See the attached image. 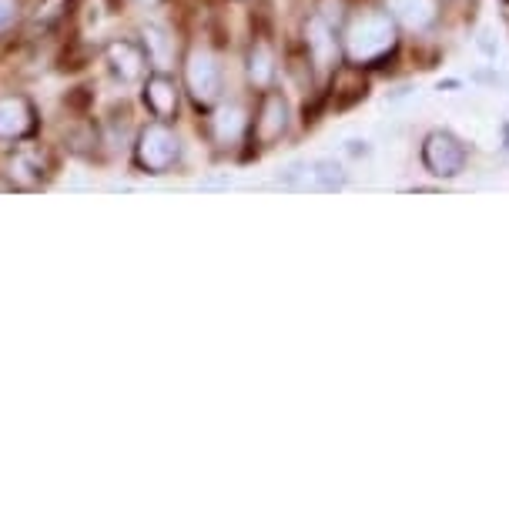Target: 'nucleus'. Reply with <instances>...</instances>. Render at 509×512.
I'll list each match as a JSON object with an SVG mask.
<instances>
[{"label":"nucleus","mask_w":509,"mask_h":512,"mask_svg":"<svg viewBox=\"0 0 509 512\" xmlns=\"http://www.w3.org/2000/svg\"><path fill=\"white\" fill-rule=\"evenodd\" d=\"M396 47V24L392 14L382 11H366L352 17L349 31H345V54L355 64H372L379 57H386Z\"/></svg>","instance_id":"f257e3e1"},{"label":"nucleus","mask_w":509,"mask_h":512,"mask_svg":"<svg viewBox=\"0 0 509 512\" xmlns=\"http://www.w3.org/2000/svg\"><path fill=\"white\" fill-rule=\"evenodd\" d=\"M466 144L453 131H432L422 144V164L436 178H459L466 168Z\"/></svg>","instance_id":"f03ea898"},{"label":"nucleus","mask_w":509,"mask_h":512,"mask_svg":"<svg viewBox=\"0 0 509 512\" xmlns=\"http://www.w3.org/2000/svg\"><path fill=\"white\" fill-rule=\"evenodd\" d=\"M181 144L175 138V131H168L165 124H151V128L141 131L138 138V161L141 168L148 171H168L171 164L178 161Z\"/></svg>","instance_id":"7ed1b4c3"},{"label":"nucleus","mask_w":509,"mask_h":512,"mask_svg":"<svg viewBox=\"0 0 509 512\" xmlns=\"http://www.w3.org/2000/svg\"><path fill=\"white\" fill-rule=\"evenodd\" d=\"M185 81L191 98L198 104H215L218 94H222V71H218V61L205 51H195L188 57L185 67Z\"/></svg>","instance_id":"20e7f679"},{"label":"nucleus","mask_w":509,"mask_h":512,"mask_svg":"<svg viewBox=\"0 0 509 512\" xmlns=\"http://www.w3.org/2000/svg\"><path fill=\"white\" fill-rule=\"evenodd\" d=\"M305 44H309V54L319 71H332L335 64V54H339V41H335V31L332 24L325 21L322 14H315L309 27H305Z\"/></svg>","instance_id":"39448f33"},{"label":"nucleus","mask_w":509,"mask_h":512,"mask_svg":"<svg viewBox=\"0 0 509 512\" xmlns=\"http://www.w3.org/2000/svg\"><path fill=\"white\" fill-rule=\"evenodd\" d=\"M345 185V168L332 158H315L305 164L299 191H339Z\"/></svg>","instance_id":"423d86ee"},{"label":"nucleus","mask_w":509,"mask_h":512,"mask_svg":"<svg viewBox=\"0 0 509 512\" xmlns=\"http://www.w3.org/2000/svg\"><path fill=\"white\" fill-rule=\"evenodd\" d=\"M255 128H258V138H262L265 144H272V141L282 138L285 128H288V104H285L282 94H265Z\"/></svg>","instance_id":"0eeeda50"},{"label":"nucleus","mask_w":509,"mask_h":512,"mask_svg":"<svg viewBox=\"0 0 509 512\" xmlns=\"http://www.w3.org/2000/svg\"><path fill=\"white\" fill-rule=\"evenodd\" d=\"M392 21H399L409 31H426L436 21V0H386Z\"/></svg>","instance_id":"6e6552de"},{"label":"nucleus","mask_w":509,"mask_h":512,"mask_svg":"<svg viewBox=\"0 0 509 512\" xmlns=\"http://www.w3.org/2000/svg\"><path fill=\"white\" fill-rule=\"evenodd\" d=\"M144 101H148V108L158 114V118H171V114L178 111V88L175 81L165 74L151 77L148 88H144Z\"/></svg>","instance_id":"1a4fd4ad"},{"label":"nucleus","mask_w":509,"mask_h":512,"mask_svg":"<svg viewBox=\"0 0 509 512\" xmlns=\"http://www.w3.org/2000/svg\"><path fill=\"white\" fill-rule=\"evenodd\" d=\"M31 128V108L21 98L0 101V138H21Z\"/></svg>","instance_id":"9d476101"},{"label":"nucleus","mask_w":509,"mask_h":512,"mask_svg":"<svg viewBox=\"0 0 509 512\" xmlns=\"http://www.w3.org/2000/svg\"><path fill=\"white\" fill-rule=\"evenodd\" d=\"M108 61H111L114 71L121 74V81H138L141 71H144V54L128 41L111 44L108 47Z\"/></svg>","instance_id":"9b49d317"},{"label":"nucleus","mask_w":509,"mask_h":512,"mask_svg":"<svg viewBox=\"0 0 509 512\" xmlns=\"http://www.w3.org/2000/svg\"><path fill=\"white\" fill-rule=\"evenodd\" d=\"M248 77H252L255 88H268L275 77V57L265 44H255L252 54H248Z\"/></svg>","instance_id":"f8f14e48"},{"label":"nucleus","mask_w":509,"mask_h":512,"mask_svg":"<svg viewBox=\"0 0 509 512\" xmlns=\"http://www.w3.org/2000/svg\"><path fill=\"white\" fill-rule=\"evenodd\" d=\"M242 131H245V118L238 108H225L215 114V138L222 144H235L242 138Z\"/></svg>","instance_id":"ddd939ff"},{"label":"nucleus","mask_w":509,"mask_h":512,"mask_svg":"<svg viewBox=\"0 0 509 512\" xmlns=\"http://www.w3.org/2000/svg\"><path fill=\"white\" fill-rule=\"evenodd\" d=\"M345 154H349V158H369L372 148H369V141L352 138V141H345Z\"/></svg>","instance_id":"4468645a"},{"label":"nucleus","mask_w":509,"mask_h":512,"mask_svg":"<svg viewBox=\"0 0 509 512\" xmlns=\"http://www.w3.org/2000/svg\"><path fill=\"white\" fill-rule=\"evenodd\" d=\"M148 44L155 47V57H158V61H165V57H168V44H165V34H161V31H148Z\"/></svg>","instance_id":"2eb2a0df"},{"label":"nucleus","mask_w":509,"mask_h":512,"mask_svg":"<svg viewBox=\"0 0 509 512\" xmlns=\"http://www.w3.org/2000/svg\"><path fill=\"white\" fill-rule=\"evenodd\" d=\"M11 21H14V4L11 0H0V31H4Z\"/></svg>","instance_id":"dca6fc26"},{"label":"nucleus","mask_w":509,"mask_h":512,"mask_svg":"<svg viewBox=\"0 0 509 512\" xmlns=\"http://www.w3.org/2000/svg\"><path fill=\"white\" fill-rule=\"evenodd\" d=\"M503 134H506V148H509V124H506V128H503Z\"/></svg>","instance_id":"f3484780"}]
</instances>
